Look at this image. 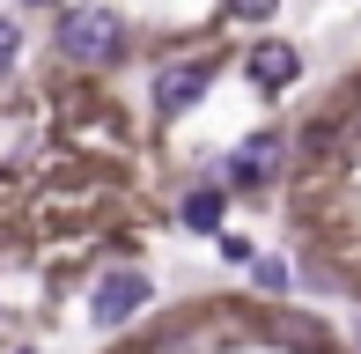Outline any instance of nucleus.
Instances as JSON below:
<instances>
[{
	"instance_id": "f257e3e1",
	"label": "nucleus",
	"mask_w": 361,
	"mask_h": 354,
	"mask_svg": "<svg viewBox=\"0 0 361 354\" xmlns=\"http://www.w3.org/2000/svg\"><path fill=\"white\" fill-rule=\"evenodd\" d=\"M118 44H126V23L111 8H67L59 15V52L67 59H81V67H104V59H118Z\"/></svg>"
},
{
	"instance_id": "f03ea898",
	"label": "nucleus",
	"mask_w": 361,
	"mask_h": 354,
	"mask_svg": "<svg viewBox=\"0 0 361 354\" xmlns=\"http://www.w3.org/2000/svg\"><path fill=\"white\" fill-rule=\"evenodd\" d=\"M207 89H214V59H170L155 74V118H185Z\"/></svg>"
},
{
	"instance_id": "7ed1b4c3",
	"label": "nucleus",
	"mask_w": 361,
	"mask_h": 354,
	"mask_svg": "<svg viewBox=\"0 0 361 354\" xmlns=\"http://www.w3.org/2000/svg\"><path fill=\"white\" fill-rule=\"evenodd\" d=\"M147 295H155V288H147V273L118 266V273H104V281H96L89 317H96V325H126V317H140V310H147Z\"/></svg>"
},
{
	"instance_id": "20e7f679",
	"label": "nucleus",
	"mask_w": 361,
	"mask_h": 354,
	"mask_svg": "<svg viewBox=\"0 0 361 354\" xmlns=\"http://www.w3.org/2000/svg\"><path fill=\"white\" fill-rule=\"evenodd\" d=\"M281 163H288V140H281V133H251V140H236V148H228L221 177H228V185H273Z\"/></svg>"
},
{
	"instance_id": "39448f33",
	"label": "nucleus",
	"mask_w": 361,
	"mask_h": 354,
	"mask_svg": "<svg viewBox=\"0 0 361 354\" xmlns=\"http://www.w3.org/2000/svg\"><path fill=\"white\" fill-rule=\"evenodd\" d=\"M243 74H251L266 96H281V89L302 82V52H295V44H281V37H266V44H251V52H243Z\"/></svg>"
},
{
	"instance_id": "423d86ee",
	"label": "nucleus",
	"mask_w": 361,
	"mask_h": 354,
	"mask_svg": "<svg viewBox=\"0 0 361 354\" xmlns=\"http://www.w3.org/2000/svg\"><path fill=\"white\" fill-rule=\"evenodd\" d=\"M185 229H200V236H221V214H228V200H221V185H200V192H185Z\"/></svg>"
},
{
	"instance_id": "0eeeda50",
	"label": "nucleus",
	"mask_w": 361,
	"mask_h": 354,
	"mask_svg": "<svg viewBox=\"0 0 361 354\" xmlns=\"http://www.w3.org/2000/svg\"><path fill=\"white\" fill-rule=\"evenodd\" d=\"M273 8H281V0H228V15H236V23H266Z\"/></svg>"
},
{
	"instance_id": "6e6552de",
	"label": "nucleus",
	"mask_w": 361,
	"mask_h": 354,
	"mask_svg": "<svg viewBox=\"0 0 361 354\" xmlns=\"http://www.w3.org/2000/svg\"><path fill=\"white\" fill-rule=\"evenodd\" d=\"M15 52H23V30H15V23H8V15H0V74H8V67H15Z\"/></svg>"
},
{
	"instance_id": "1a4fd4ad",
	"label": "nucleus",
	"mask_w": 361,
	"mask_h": 354,
	"mask_svg": "<svg viewBox=\"0 0 361 354\" xmlns=\"http://www.w3.org/2000/svg\"><path fill=\"white\" fill-rule=\"evenodd\" d=\"M258 288H273V295H281V288H288V266H281V259H258Z\"/></svg>"
}]
</instances>
